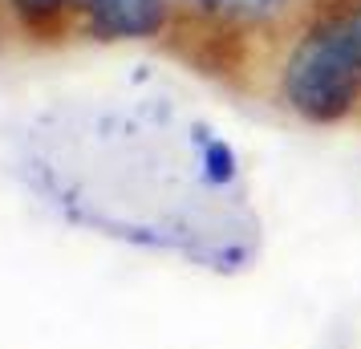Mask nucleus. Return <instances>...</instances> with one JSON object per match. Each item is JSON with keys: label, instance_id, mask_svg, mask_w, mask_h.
<instances>
[{"label": "nucleus", "instance_id": "nucleus-1", "mask_svg": "<svg viewBox=\"0 0 361 349\" xmlns=\"http://www.w3.org/2000/svg\"><path fill=\"white\" fill-rule=\"evenodd\" d=\"M284 94L296 114L309 122H337L361 98V49L353 13L321 20L284 69Z\"/></svg>", "mask_w": 361, "mask_h": 349}, {"label": "nucleus", "instance_id": "nucleus-2", "mask_svg": "<svg viewBox=\"0 0 361 349\" xmlns=\"http://www.w3.org/2000/svg\"><path fill=\"white\" fill-rule=\"evenodd\" d=\"M85 13L102 37H150L163 29L166 0H85Z\"/></svg>", "mask_w": 361, "mask_h": 349}, {"label": "nucleus", "instance_id": "nucleus-3", "mask_svg": "<svg viewBox=\"0 0 361 349\" xmlns=\"http://www.w3.org/2000/svg\"><path fill=\"white\" fill-rule=\"evenodd\" d=\"M17 13H25V17H53V13H61V8H69L73 0H8Z\"/></svg>", "mask_w": 361, "mask_h": 349}, {"label": "nucleus", "instance_id": "nucleus-4", "mask_svg": "<svg viewBox=\"0 0 361 349\" xmlns=\"http://www.w3.org/2000/svg\"><path fill=\"white\" fill-rule=\"evenodd\" d=\"M280 0H228V8H244V13H264V8H276Z\"/></svg>", "mask_w": 361, "mask_h": 349}, {"label": "nucleus", "instance_id": "nucleus-5", "mask_svg": "<svg viewBox=\"0 0 361 349\" xmlns=\"http://www.w3.org/2000/svg\"><path fill=\"white\" fill-rule=\"evenodd\" d=\"M199 4H207V8H228V0H199Z\"/></svg>", "mask_w": 361, "mask_h": 349}]
</instances>
